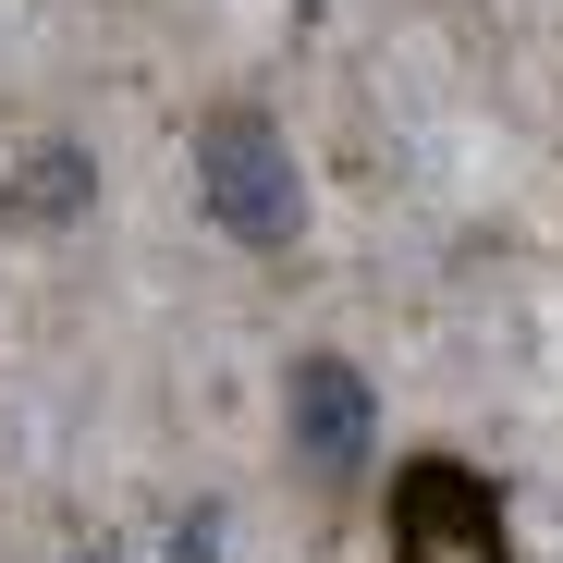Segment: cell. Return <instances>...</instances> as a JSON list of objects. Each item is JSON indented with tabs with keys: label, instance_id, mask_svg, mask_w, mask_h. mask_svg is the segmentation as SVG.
I'll use <instances>...</instances> for the list:
<instances>
[{
	"label": "cell",
	"instance_id": "1",
	"mask_svg": "<svg viewBox=\"0 0 563 563\" xmlns=\"http://www.w3.org/2000/svg\"><path fill=\"white\" fill-rule=\"evenodd\" d=\"M197 197H209V221L245 257H282V245L307 233V172H295V147H282V123L257 99L197 111Z\"/></svg>",
	"mask_w": 563,
	"mask_h": 563
},
{
	"label": "cell",
	"instance_id": "2",
	"mask_svg": "<svg viewBox=\"0 0 563 563\" xmlns=\"http://www.w3.org/2000/svg\"><path fill=\"white\" fill-rule=\"evenodd\" d=\"M367 441H380V405H367L355 355H295L282 367V465H295V490L355 503L367 490Z\"/></svg>",
	"mask_w": 563,
	"mask_h": 563
},
{
	"label": "cell",
	"instance_id": "3",
	"mask_svg": "<svg viewBox=\"0 0 563 563\" xmlns=\"http://www.w3.org/2000/svg\"><path fill=\"white\" fill-rule=\"evenodd\" d=\"M380 539H393V563H515L503 490H490L465 453H405V465H393Z\"/></svg>",
	"mask_w": 563,
	"mask_h": 563
},
{
	"label": "cell",
	"instance_id": "4",
	"mask_svg": "<svg viewBox=\"0 0 563 563\" xmlns=\"http://www.w3.org/2000/svg\"><path fill=\"white\" fill-rule=\"evenodd\" d=\"M86 197H99V184H86V159H74V147H37L25 184H13V221H25V233H62Z\"/></svg>",
	"mask_w": 563,
	"mask_h": 563
}]
</instances>
